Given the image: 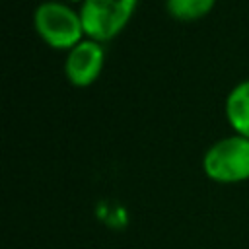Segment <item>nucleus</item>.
<instances>
[{"label": "nucleus", "mask_w": 249, "mask_h": 249, "mask_svg": "<svg viewBox=\"0 0 249 249\" xmlns=\"http://www.w3.org/2000/svg\"><path fill=\"white\" fill-rule=\"evenodd\" d=\"M206 175L220 183L249 179V138L241 134L214 142L202 158Z\"/></svg>", "instance_id": "nucleus-1"}, {"label": "nucleus", "mask_w": 249, "mask_h": 249, "mask_svg": "<svg viewBox=\"0 0 249 249\" xmlns=\"http://www.w3.org/2000/svg\"><path fill=\"white\" fill-rule=\"evenodd\" d=\"M33 23L39 35L56 49H72L80 43L84 25L80 12L54 0L41 2L33 12Z\"/></svg>", "instance_id": "nucleus-2"}, {"label": "nucleus", "mask_w": 249, "mask_h": 249, "mask_svg": "<svg viewBox=\"0 0 249 249\" xmlns=\"http://www.w3.org/2000/svg\"><path fill=\"white\" fill-rule=\"evenodd\" d=\"M136 0H82L80 18L84 33L93 41L115 37L128 21Z\"/></svg>", "instance_id": "nucleus-3"}, {"label": "nucleus", "mask_w": 249, "mask_h": 249, "mask_svg": "<svg viewBox=\"0 0 249 249\" xmlns=\"http://www.w3.org/2000/svg\"><path fill=\"white\" fill-rule=\"evenodd\" d=\"M103 66V49L99 41L93 39H82L76 43L64 60V72L66 78L74 86H88L91 84L99 70Z\"/></svg>", "instance_id": "nucleus-4"}, {"label": "nucleus", "mask_w": 249, "mask_h": 249, "mask_svg": "<svg viewBox=\"0 0 249 249\" xmlns=\"http://www.w3.org/2000/svg\"><path fill=\"white\" fill-rule=\"evenodd\" d=\"M226 117L237 134L249 138V78L230 89L226 97Z\"/></svg>", "instance_id": "nucleus-5"}, {"label": "nucleus", "mask_w": 249, "mask_h": 249, "mask_svg": "<svg viewBox=\"0 0 249 249\" xmlns=\"http://www.w3.org/2000/svg\"><path fill=\"white\" fill-rule=\"evenodd\" d=\"M216 0H165V10L175 19L191 21L202 18Z\"/></svg>", "instance_id": "nucleus-6"}]
</instances>
